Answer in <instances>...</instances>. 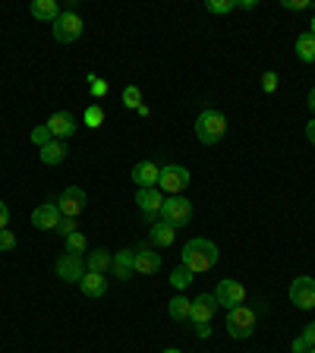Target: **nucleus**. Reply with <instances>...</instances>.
Wrapping results in <instances>:
<instances>
[{
    "instance_id": "nucleus-3",
    "label": "nucleus",
    "mask_w": 315,
    "mask_h": 353,
    "mask_svg": "<svg viewBox=\"0 0 315 353\" xmlns=\"http://www.w3.org/2000/svg\"><path fill=\"white\" fill-rule=\"evenodd\" d=\"M256 322H258V316H256V309L252 306H236V309H227V334L234 341H243V338H250L252 331H256Z\"/></svg>"
},
{
    "instance_id": "nucleus-28",
    "label": "nucleus",
    "mask_w": 315,
    "mask_h": 353,
    "mask_svg": "<svg viewBox=\"0 0 315 353\" xmlns=\"http://www.w3.org/2000/svg\"><path fill=\"white\" fill-rule=\"evenodd\" d=\"M123 104H126V108H136V110H139L142 108V88L139 85H126L123 88Z\"/></svg>"
},
{
    "instance_id": "nucleus-36",
    "label": "nucleus",
    "mask_w": 315,
    "mask_h": 353,
    "mask_svg": "<svg viewBox=\"0 0 315 353\" xmlns=\"http://www.w3.org/2000/svg\"><path fill=\"white\" fill-rule=\"evenodd\" d=\"M7 224H10V208L7 202H0V230H7Z\"/></svg>"
},
{
    "instance_id": "nucleus-26",
    "label": "nucleus",
    "mask_w": 315,
    "mask_h": 353,
    "mask_svg": "<svg viewBox=\"0 0 315 353\" xmlns=\"http://www.w3.org/2000/svg\"><path fill=\"white\" fill-rule=\"evenodd\" d=\"M85 250H88V243H85V234H82V230H76V234L66 236V252H73V256H82Z\"/></svg>"
},
{
    "instance_id": "nucleus-35",
    "label": "nucleus",
    "mask_w": 315,
    "mask_h": 353,
    "mask_svg": "<svg viewBox=\"0 0 315 353\" xmlns=\"http://www.w3.org/2000/svg\"><path fill=\"white\" fill-rule=\"evenodd\" d=\"M300 338H303V341H306V344H309V347H315V322H312V325H306V331H303Z\"/></svg>"
},
{
    "instance_id": "nucleus-4",
    "label": "nucleus",
    "mask_w": 315,
    "mask_h": 353,
    "mask_svg": "<svg viewBox=\"0 0 315 353\" xmlns=\"http://www.w3.org/2000/svg\"><path fill=\"white\" fill-rule=\"evenodd\" d=\"M51 26H54V38H57L60 44H73L76 38L82 35V19H79V13H76V7H66Z\"/></svg>"
},
{
    "instance_id": "nucleus-29",
    "label": "nucleus",
    "mask_w": 315,
    "mask_h": 353,
    "mask_svg": "<svg viewBox=\"0 0 315 353\" xmlns=\"http://www.w3.org/2000/svg\"><path fill=\"white\" fill-rule=\"evenodd\" d=\"M205 7H208V13L224 16V13H230V10H236V0H208Z\"/></svg>"
},
{
    "instance_id": "nucleus-38",
    "label": "nucleus",
    "mask_w": 315,
    "mask_h": 353,
    "mask_svg": "<svg viewBox=\"0 0 315 353\" xmlns=\"http://www.w3.org/2000/svg\"><path fill=\"white\" fill-rule=\"evenodd\" d=\"M294 353H309V344H306L303 338H296V341H294Z\"/></svg>"
},
{
    "instance_id": "nucleus-23",
    "label": "nucleus",
    "mask_w": 315,
    "mask_h": 353,
    "mask_svg": "<svg viewBox=\"0 0 315 353\" xmlns=\"http://www.w3.org/2000/svg\"><path fill=\"white\" fill-rule=\"evenodd\" d=\"M296 57H300L303 63H315V35L312 32H303V35L296 38Z\"/></svg>"
},
{
    "instance_id": "nucleus-21",
    "label": "nucleus",
    "mask_w": 315,
    "mask_h": 353,
    "mask_svg": "<svg viewBox=\"0 0 315 353\" xmlns=\"http://www.w3.org/2000/svg\"><path fill=\"white\" fill-rule=\"evenodd\" d=\"M63 10L57 7V0H32V16L41 22H54Z\"/></svg>"
},
{
    "instance_id": "nucleus-13",
    "label": "nucleus",
    "mask_w": 315,
    "mask_h": 353,
    "mask_svg": "<svg viewBox=\"0 0 315 353\" xmlns=\"http://www.w3.org/2000/svg\"><path fill=\"white\" fill-rule=\"evenodd\" d=\"M44 126L51 130V136H54V139H60V142H63V139H70V136H73V132H76V126H79V123H76V117H73V114H70V110H57L54 117H48V123H44Z\"/></svg>"
},
{
    "instance_id": "nucleus-27",
    "label": "nucleus",
    "mask_w": 315,
    "mask_h": 353,
    "mask_svg": "<svg viewBox=\"0 0 315 353\" xmlns=\"http://www.w3.org/2000/svg\"><path fill=\"white\" fill-rule=\"evenodd\" d=\"M82 120H85V126H92V130H98V126L104 123V110H101V104H92V108H85V114H82Z\"/></svg>"
},
{
    "instance_id": "nucleus-18",
    "label": "nucleus",
    "mask_w": 315,
    "mask_h": 353,
    "mask_svg": "<svg viewBox=\"0 0 315 353\" xmlns=\"http://www.w3.org/2000/svg\"><path fill=\"white\" fill-rule=\"evenodd\" d=\"M79 287H82V294L85 296L101 300V296L108 294V278H104V274H95V272H85L82 274V281H79Z\"/></svg>"
},
{
    "instance_id": "nucleus-5",
    "label": "nucleus",
    "mask_w": 315,
    "mask_h": 353,
    "mask_svg": "<svg viewBox=\"0 0 315 353\" xmlns=\"http://www.w3.org/2000/svg\"><path fill=\"white\" fill-rule=\"evenodd\" d=\"M186 186H190V170L180 168V164H164L161 176H158V190L170 192V196H180Z\"/></svg>"
},
{
    "instance_id": "nucleus-9",
    "label": "nucleus",
    "mask_w": 315,
    "mask_h": 353,
    "mask_svg": "<svg viewBox=\"0 0 315 353\" xmlns=\"http://www.w3.org/2000/svg\"><path fill=\"white\" fill-rule=\"evenodd\" d=\"M290 303L296 309H315V278H309V274L296 278L290 284Z\"/></svg>"
},
{
    "instance_id": "nucleus-15",
    "label": "nucleus",
    "mask_w": 315,
    "mask_h": 353,
    "mask_svg": "<svg viewBox=\"0 0 315 353\" xmlns=\"http://www.w3.org/2000/svg\"><path fill=\"white\" fill-rule=\"evenodd\" d=\"M158 176H161V168L152 161H139L132 168V183L139 190H158Z\"/></svg>"
},
{
    "instance_id": "nucleus-31",
    "label": "nucleus",
    "mask_w": 315,
    "mask_h": 353,
    "mask_svg": "<svg viewBox=\"0 0 315 353\" xmlns=\"http://www.w3.org/2000/svg\"><path fill=\"white\" fill-rule=\"evenodd\" d=\"M16 250V234L13 230H0V252Z\"/></svg>"
},
{
    "instance_id": "nucleus-34",
    "label": "nucleus",
    "mask_w": 315,
    "mask_h": 353,
    "mask_svg": "<svg viewBox=\"0 0 315 353\" xmlns=\"http://www.w3.org/2000/svg\"><path fill=\"white\" fill-rule=\"evenodd\" d=\"M57 234H63V236L76 234V218H60V224H57Z\"/></svg>"
},
{
    "instance_id": "nucleus-42",
    "label": "nucleus",
    "mask_w": 315,
    "mask_h": 353,
    "mask_svg": "<svg viewBox=\"0 0 315 353\" xmlns=\"http://www.w3.org/2000/svg\"><path fill=\"white\" fill-rule=\"evenodd\" d=\"M164 353H183V350H176V347H167V350H164Z\"/></svg>"
},
{
    "instance_id": "nucleus-2",
    "label": "nucleus",
    "mask_w": 315,
    "mask_h": 353,
    "mask_svg": "<svg viewBox=\"0 0 315 353\" xmlns=\"http://www.w3.org/2000/svg\"><path fill=\"white\" fill-rule=\"evenodd\" d=\"M224 132H227V120L221 110H202L196 120V136L202 145H214V142L224 139Z\"/></svg>"
},
{
    "instance_id": "nucleus-30",
    "label": "nucleus",
    "mask_w": 315,
    "mask_h": 353,
    "mask_svg": "<svg viewBox=\"0 0 315 353\" xmlns=\"http://www.w3.org/2000/svg\"><path fill=\"white\" fill-rule=\"evenodd\" d=\"M51 139H54V136H51V130H48V126H35V130H32V142H35V145H48Z\"/></svg>"
},
{
    "instance_id": "nucleus-25",
    "label": "nucleus",
    "mask_w": 315,
    "mask_h": 353,
    "mask_svg": "<svg viewBox=\"0 0 315 353\" xmlns=\"http://www.w3.org/2000/svg\"><path fill=\"white\" fill-rule=\"evenodd\" d=\"M196 281V274L186 268V265H180V268H174V274H170V284L176 287V290H186V287Z\"/></svg>"
},
{
    "instance_id": "nucleus-44",
    "label": "nucleus",
    "mask_w": 315,
    "mask_h": 353,
    "mask_svg": "<svg viewBox=\"0 0 315 353\" xmlns=\"http://www.w3.org/2000/svg\"><path fill=\"white\" fill-rule=\"evenodd\" d=\"M309 353H315V347H309Z\"/></svg>"
},
{
    "instance_id": "nucleus-12",
    "label": "nucleus",
    "mask_w": 315,
    "mask_h": 353,
    "mask_svg": "<svg viewBox=\"0 0 315 353\" xmlns=\"http://www.w3.org/2000/svg\"><path fill=\"white\" fill-rule=\"evenodd\" d=\"M132 256H136V274H154L161 268V256L154 252L152 243H139L132 250Z\"/></svg>"
},
{
    "instance_id": "nucleus-1",
    "label": "nucleus",
    "mask_w": 315,
    "mask_h": 353,
    "mask_svg": "<svg viewBox=\"0 0 315 353\" xmlns=\"http://www.w3.org/2000/svg\"><path fill=\"white\" fill-rule=\"evenodd\" d=\"M214 262H218V246L212 240H205V236H196V240H190L183 246V265L192 274H202L208 268H214Z\"/></svg>"
},
{
    "instance_id": "nucleus-17",
    "label": "nucleus",
    "mask_w": 315,
    "mask_h": 353,
    "mask_svg": "<svg viewBox=\"0 0 315 353\" xmlns=\"http://www.w3.org/2000/svg\"><path fill=\"white\" fill-rule=\"evenodd\" d=\"M110 274H114L117 281H130L132 274H136V256H132V250L114 252V262H110Z\"/></svg>"
},
{
    "instance_id": "nucleus-32",
    "label": "nucleus",
    "mask_w": 315,
    "mask_h": 353,
    "mask_svg": "<svg viewBox=\"0 0 315 353\" xmlns=\"http://www.w3.org/2000/svg\"><path fill=\"white\" fill-rule=\"evenodd\" d=\"M262 88L268 92V95H272V92H278V73H274V70H268V73L262 76Z\"/></svg>"
},
{
    "instance_id": "nucleus-16",
    "label": "nucleus",
    "mask_w": 315,
    "mask_h": 353,
    "mask_svg": "<svg viewBox=\"0 0 315 353\" xmlns=\"http://www.w3.org/2000/svg\"><path fill=\"white\" fill-rule=\"evenodd\" d=\"M214 312H218V300H214V294H202L192 300V322L196 325H212Z\"/></svg>"
},
{
    "instance_id": "nucleus-39",
    "label": "nucleus",
    "mask_w": 315,
    "mask_h": 353,
    "mask_svg": "<svg viewBox=\"0 0 315 353\" xmlns=\"http://www.w3.org/2000/svg\"><path fill=\"white\" fill-rule=\"evenodd\" d=\"M306 139L315 145V120H309V123H306Z\"/></svg>"
},
{
    "instance_id": "nucleus-22",
    "label": "nucleus",
    "mask_w": 315,
    "mask_h": 353,
    "mask_svg": "<svg viewBox=\"0 0 315 353\" xmlns=\"http://www.w3.org/2000/svg\"><path fill=\"white\" fill-rule=\"evenodd\" d=\"M66 152H70V148H66L63 142H60V139H51L48 145H41V161H44V164H60V161L66 158Z\"/></svg>"
},
{
    "instance_id": "nucleus-40",
    "label": "nucleus",
    "mask_w": 315,
    "mask_h": 353,
    "mask_svg": "<svg viewBox=\"0 0 315 353\" xmlns=\"http://www.w3.org/2000/svg\"><path fill=\"white\" fill-rule=\"evenodd\" d=\"M196 334L199 338H212V328L208 325H196Z\"/></svg>"
},
{
    "instance_id": "nucleus-20",
    "label": "nucleus",
    "mask_w": 315,
    "mask_h": 353,
    "mask_svg": "<svg viewBox=\"0 0 315 353\" xmlns=\"http://www.w3.org/2000/svg\"><path fill=\"white\" fill-rule=\"evenodd\" d=\"M110 262H114V256H110L108 250H95L85 256V272H95V274H108L110 272Z\"/></svg>"
},
{
    "instance_id": "nucleus-37",
    "label": "nucleus",
    "mask_w": 315,
    "mask_h": 353,
    "mask_svg": "<svg viewBox=\"0 0 315 353\" xmlns=\"http://www.w3.org/2000/svg\"><path fill=\"white\" fill-rule=\"evenodd\" d=\"M309 0H284V10H306Z\"/></svg>"
},
{
    "instance_id": "nucleus-41",
    "label": "nucleus",
    "mask_w": 315,
    "mask_h": 353,
    "mask_svg": "<svg viewBox=\"0 0 315 353\" xmlns=\"http://www.w3.org/2000/svg\"><path fill=\"white\" fill-rule=\"evenodd\" d=\"M309 108L315 110V88H312V92H309Z\"/></svg>"
},
{
    "instance_id": "nucleus-19",
    "label": "nucleus",
    "mask_w": 315,
    "mask_h": 353,
    "mask_svg": "<svg viewBox=\"0 0 315 353\" xmlns=\"http://www.w3.org/2000/svg\"><path fill=\"white\" fill-rule=\"evenodd\" d=\"M148 240H152V246H174L176 228H174V224H167V221H154Z\"/></svg>"
},
{
    "instance_id": "nucleus-7",
    "label": "nucleus",
    "mask_w": 315,
    "mask_h": 353,
    "mask_svg": "<svg viewBox=\"0 0 315 353\" xmlns=\"http://www.w3.org/2000/svg\"><path fill=\"white\" fill-rule=\"evenodd\" d=\"M214 300H218V306H224V309H236L246 303V287H243L240 281L224 278L218 284V290H214Z\"/></svg>"
},
{
    "instance_id": "nucleus-8",
    "label": "nucleus",
    "mask_w": 315,
    "mask_h": 353,
    "mask_svg": "<svg viewBox=\"0 0 315 353\" xmlns=\"http://www.w3.org/2000/svg\"><path fill=\"white\" fill-rule=\"evenodd\" d=\"M136 205H139L142 218H145L148 224L161 221V208H164L161 190H139V192H136Z\"/></svg>"
},
{
    "instance_id": "nucleus-10",
    "label": "nucleus",
    "mask_w": 315,
    "mask_h": 353,
    "mask_svg": "<svg viewBox=\"0 0 315 353\" xmlns=\"http://www.w3.org/2000/svg\"><path fill=\"white\" fill-rule=\"evenodd\" d=\"M82 274H85V262H82V256L63 252V256L57 259V278H63L66 284H79Z\"/></svg>"
},
{
    "instance_id": "nucleus-11",
    "label": "nucleus",
    "mask_w": 315,
    "mask_h": 353,
    "mask_svg": "<svg viewBox=\"0 0 315 353\" xmlns=\"http://www.w3.org/2000/svg\"><path fill=\"white\" fill-rule=\"evenodd\" d=\"M57 208L63 218H76V214L85 208V192H82V186H66L57 199Z\"/></svg>"
},
{
    "instance_id": "nucleus-43",
    "label": "nucleus",
    "mask_w": 315,
    "mask_h": 353,
    "mask_svg": "<svg viewBox=\"0 0 315 353\" xmlns=\"http://www.w3.org/2000/svg\"><path fill=\"white\" fill-rule=\"evenodd\" d=\"M309 32H312V35H315V16H312V29H309Z\"/></svg>"
},
{
    "instance_id": "nucleus-6",
    "label": "nucleus",
    "mask_w": 315,
    "mask_h": 353,
    "mask_svg": "<svg viewBox=\"0 0 315 353\" xmlns=\"http://www.w3.org/2000/svg\"><path fill=\"white\" fill-rule=\"evenodd\" d=\"M190 218H192V202H190L186 196H170V199H164L161 221L174 224V228H183V224H190Z\"/></svg>"
},
{
    "instance_id": "nucleus-24",
    "label": "nucleus",
    "mask_w": 315,
    "mask_h": 353,
    "mask_svg": "<svg viewBox=\"0 0 315 353\" xmlns=\"http://www.w3.org/2000/svg\"><path fill=\"white\" fill-rule=\"evenodd\" d=\"M167 312L174 322H183V319L192 316V300H186V296H174V300L167 303Z\"/></svg>"
},
{
    "instance_id": "nucleus-14",
    "label": "nucleus",
    "mask_w": 315,
    "mask_h": 353,
    "mask_svg": "<svg viewBox=\"0 0 315 353\" xmlns=\"http://www.w3.org/2000/svg\"><path fill=\"white\" fill-rule=\"evenodd\" d=\"M60 208H57V202H44V205H38L35 212H32V224H35L38 230H57V224H60Z\"/></svg>"
},
{
    "instance_id": "nucleus-33",
    "label": "nucleus",
    "mask_w": 315,
    "mask_h": 353,
    "mask_svg": "<svg viewBox=\"0 0 315 353\" xmlns=\"http://www.w3.org/2000/svg\"><path fill=\"white\" fill-rule=\"evenodd\" d=\"M88 82H92V95H95V98L108 95V82H104V79H98V76H88Z\"/></svg>"
}]
</instances>
